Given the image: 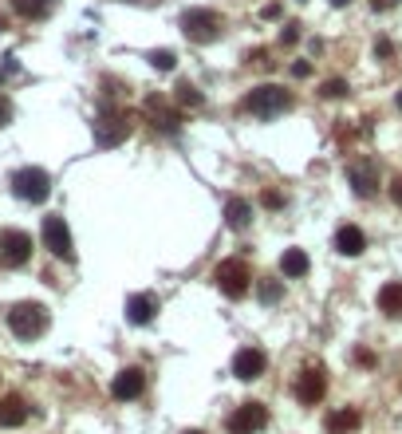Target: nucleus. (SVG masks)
<instances>
[{
  "label": "nucleus",
  "mask_w": 402,
  "mask_h": 434,
  "mask_svg": "<svg viewBox=\"0 0 402 434\" xmlns=\"http://www.w3.org/2000/svg\"><path fill=\"white\" fill-rule=\"evenodd\" d=\"M185 434H201V431H185Z\"/></svg>",
  "instance_id": "473e14b6"
},
{
  "label": "nucleus",
  "mask_w": 402,
  "mask_h": 434,
  "mask_svg": "<svg viewBox=\"0 0 402 434\" xmlns=\"http://www.w3.org/2000/svg\"><path fill=\"white\" fill-rule=\"evenodd\" d=\"M308 72H312V63H292V75H300V79H304Z\"/></svg>",
  "instance_id": "7c9ffc66"
},
{
  "label": "nucleus",
  "mask_w": 402,
  "mask_h": 434,
  "mask_svg": "<svg viewBox=\"0 0 402 434\" xmlns=\"http://www.w3.org/2000/svg\"><path fill=\"white\" fill-rule=\"evenodd\" d=\"M142 111H146V119L154 122V131H162V134H178V131H182V111L174 107L166 95H150Z\"/></svg>",
  "instance_id": "1a4fd4ad"
},
{
  "label": "nucleus",
  "mask_w": 402,
  "mask_h": 434,
  "mask_svg": "<svg viewBox=\"0 0 402 434\" xmlns=\"http://www.w3.org/2000/svg\"><path fill=\"white\" fill-rule=\"evenodd\" d=\"M260 202L268 205V209H276V205H280V193H272V190H265L260 193Z\"/></svg>",
  "instance_id": "c85d7f7f"
},
{
  "label": "nucleus",
  "mask_w": 402,
  "mask_h": 434,
  "mask_svg": "<svg viewBox=\"0 0 402 434\" xmlns=\"http://www.w3.org/2000/svg\"><path fill=\"white\" fill-rule=\"evenodd\" d=\"M131 4H142V0H131Z\"/></svg>",
  "instance_id": "72a5a7b5"
},
{
  "label": "nucleus",
  "mask_w": 402,
  "mask_h": 434,
  "mask_svg": "<svg viewBox=\"0 0 402 434\" xmlns=\"http://www.w3.org/2000/svg\"><path fill=\"white\" fill-rule=\"evenodd\" d=\"M158 312V296L154 292H134L131 300H126V320L131 324H150Z\"/></svg>",
  "instance_id": "4468645a"
},
{
  "label": "nucleus",
  "mask_w": 402,
  "mask_h": 434,
  "mask_svg": "<svg viewBox=\"0 0 402 434\" xmlns=\"http://www.w3.org/2000/svg\"><path fill=\"white\" fill-rule=\"evenodd\" d=\"M44 245H48L51 257H60V261H75L72 230H67V221H63L60 214H48V217H44Z\"/></svg>",
  "instance_id": "0eeeda50"
},
{
  "label": "nucleus",
  "mask_w": 402,
  "mask_h": 434,
  "mask_svg": "<svg viewBox=\"0 0 402 434\" xmlns=\"http://www.w3.org/2000/svg\"><path fill=\"white\" fill-rule=\"evenodd\" d=\"M225 221H229V230H249L253 225V205L244 202V198H229L225 202Z\"/></svg>",
  "instance_id": "a211bd4d"
},
{
  "label": "nucleus",
  "mask_w": 402,
  "mask_h": 434,
  "mask_svg": "<svg viewBox=\"0 0 402 434\" xmlns=\"http://www.w3.org/2000/svg\"><path fill=\"white\" fill-rule=\"evenodd\" d=\"M265 422H268L265 403H241L229 415V434H256V431H265Z\"/></svg>",
  "instance_id": "9d476101"
},
{
  "label": "nucleus",
  "mask_w": 402,
  "mask_h": 434,
  "mask_svg": "<svg viewBox=\"0 0 402 434\" xmlns=\"http://www.w3.org/2000/svg\"><path fill=\"white\" fill-rule=\"evenodd\" d=\"M8 122H12V99L0 95V127H8Z\"/></svg>",
  "instance_id": "a878e982"
},
{
  "label": "nucleus",
  "mask_w": 402,
  "mask_h": 434,
  "mask_svg": "<svg viewBox=\"0 0 402 434\" xmlns=\"http://www.w3.org/2000/svg\"><path fill=\"white\" fill-rule=\"evenodd\" d=\"M174 63H178V56H174V51H150V67H154V72H174Z\"/></svg>",
  "instance_id": "5701e85b"
},
{
  "label": "nucleus",
  "mask_w": 402,
  "mask_h": 434,
  "mask_svg": "<svg viewBox=\"0 0 402 434\" xmlns=\"http://www.w3.org/2000/svg\"><path fill=\"white\" fill-rule=\"evenodd\" d=\"M324 391H328V375H324V367H304L300 379H296V399H300L304 407H316L319 399H324Z\"/></svg>",
  "instance_id": "9b49d317"
},
{
  "label": "nucleus",
  "mask_w": 402,
  "mask_h": 434,
  "mask_svg": "<svg viewBox=\"0 0 402 434\" xmlns=\"http://www.w3.org/2000/svg\"><path fill=\"white\" fill-rule=\"evenodd\" d=\"M280 40H284V44H296V40H300V32H296V24H284Z\"/></svg>",
  "instance_id": "cd10ccee"
},
{
  "label": "nucleus",
  "mask_w": 402,
  "mask_h": 434,
  "mask_svg": "<svg viewBox=\"0 0 402 434\" xmlns=\"http://www.w3.org/2000/svg\"><path fill=\"white\" fill-rule=\"evenodd\" d=\"M280 273L284 277H304L308 273V253L304 249H284V257H280Z\"/></svg>",
  "instance_id": "412c9836"
},
{
  "label": "nucleus",
  "mask_w": 402,
  "mask_h": 434,
  "mask_svg": "<svg viewBox=\"0 0 402 434\" xmlns=\"http://www.w3.org/2000/svg\"><path fill=\"white\" fill-rule=\"evenodd\" d=\"M178 103L182 107H201V91L194 83H178Z\"/></svg>",
  "instance_id": "b1692460"
},
{
  "label": "nucleus",
  "mask_w": 402,
  "mask_h": 434,
  "mask_svg": "<svg viewBox=\"0 0 402 434\" xmlns=\"http://www.w3.org/2000/svg\"><path fill=\"white\" fill-rule=\"evenodd\" d=\"M28 422V403L20 395L0 399V426H24Z\"/></svg>",
  "instance_id": "f3484780"
},
{
  "label": "nucleus",
  "mask_w": 402,
  "mask_h": 434,
  "mask_svg": "<svg viewBox=\"0 0 402 434\" xmlns=\"http://www.w3.org/2000/svg\"><path fill=\"white\" fill-rule=\"evenodd\" d=\"M355 426H359V410L355 407H340V410H331L328 419H324V431L328 434H351Z\"/></svg>",
  "instance_id": "6ab92c4d"
},
{
  "label": "nucleus",
  "mask_w": 402,
  "mask_h": 434,
  "mask_svg": "<svg viewBox=\"0 0 402 434\" xmlns=\"http://www.w3.org/2000/svg\"><path fill=\"white\" fill-rule=\"evenodd\" d=\"M213 284H217L225 296L241 300L244 292H249V284H253V273H249V265H244L241 257H229V261H221V265L213 268Z\"/></svg>",
  "instance_id": "20e7f679"
},
{
  "label": "nucleus",
  "mask_w": 402,
  "mask_h": 434,
  "mask_svg": "<svg viewBox=\"0 0 402 434\" xmlns=\"http://www.w3.org/2000/svg\"><path fill=\"white\" fill-rule=\"evenodd\" d=\"M182 32L190 44H213L225 32V20H221L213 8H185L182 13Z\"/></svg>",
  "instance_id": "f03ea898"
},
{
  "label": "nucleus",
  "mask_w": 402,
  "mask_h": 434,
  "mask_svg": "<svg viewBox=\"0 0 402 434\" xmlns=\"http://www.w3.org/2000/svg\"><path fill=\"white\" fill-rule=\"evenodd\" d=\"M265 351L260 348H241L237 355H233V375L237 379H260L265 375Z\"/></svg>",
  "instance_id": "f8f14e48"
},
{
  "label": "nucleus",
  "mask_w": 402,
  "mask_h": 434,
  "mask_svg": "<svg viewBox=\"0 0 402 434\" xmlns=\"http://www.w3.org/2000/svg\"><path fill=\"white\" fill-rule=\"evenodd\" d=\"M12 193L20 198V202H48V193H51V178L44 174L40 166H24V170H16L12 174Z\"/></svg>",
  "instance_id": "423d86ee"
},
{
  "label": "nucleus",
  "mask_w": 402,
  "mask_h": 434,
  "mask_svg": "<svg viewBox=\"0 0 402 434\" xmlns=\"http://www.w3.org/2000/svg\"><path fill=\"white\" fill-rule=\"evenodd\" d=\"M335 249H340L343 257H359L367 249V237L359 225H340V233H335Z\"/></svg>",
  "instance_id": "dca6fc26"
},
{
  "label": "nucleus",
  "mask_w": 402,
  "mask_h": 434,
  "mask_svg": "<svg viewBox=\"0 0 402 434\" xmlns=\"http://www.w3.org/2000/svg\"><path fill=\"white\" fill-rule=\"evenodd\" d=\"M32 261V237L24 230H4L0 233V265L4 268H20Z\"/></svg>",
  "instance_id": "6e6552de"
},
{
  "label": "nucleus",
  "mask_w": 402,
  "mask_h": 434,
  "mask_svg": "<svg viewBox=\"0 0 402 434\" xmlns=\"http://www.w3.org/2000/svg\"><path fill=\"white\" fill-rule=\"evenodd\" d=\"M276 296H280V284L276 280H265L260 284V300H276Z\"/></svg>",
  "instance_id": "bb28decb"
},
{
  "label": "nucleus",
  "mask_w": 402,
  "mask_h": 434,
  "mask_svg": "<svg viewBox=\"0 0 402 434\" xmlns=\"http://www.w3.org/2000/svg\"><path fill=\"white\" fill-rule=\"evenodd\" d=\"M8 328H12V336L20 339H36L44 336V328H48V308L44 304H16L12 312H8Z\"/></svg>",
  "instance_id": "39448f33"
},
{
  "label": "nucleus",
  "mask_w": 402,
  "mask_h": 434,
  "mask_svg": "<svg viewBox=\"0 0 402 434\" xmlns=\"http://www.w3.org/2000/svg\"><path fill=\"white\" fill-rule=\"evenodd\" d=\"M142 387H146V375L138 371V367H126V371L115 375L110 395H115V399H138V395H142Z\"/></svg>",
  "instance_id": "ddd939ff"
},
{
  "label": "nucleus",
  "mask_w": 402,
  "mask_h": 434,
  "mask_svg": "<svg viewBox=\"0 0 402 434\" xmlns=\"http://www.w3.org/2000/svg\"><path fill=\"white\" fill-rule=\"evenodd\" d=\"M390 198H394V205H402V178L390 182Z\"/></svg>",
  "instance_id": "c756f323"
},
{
  "label": "nucleus",
  "mask_w": 402,
  "mask_h": 434,
  "mask_svg": "<svg viewBox=\"0 0 402 434\" xmlns=\"http://www.w3.org/2000/svg\"><path fill=\"white\" fill-rule=\"evenodd\" d=\"M292 107V95L276 83H265V87H253L249 95H244V111L256 115V119H276L284 111Z\"/></svg>",
  "instance_id": "f257e3e1"
},
{
  "label": "nucleus",
  "mask_w": 402,
  "mask_h": 434,
  "mask_svg": "<svg viewBox=\"0 0 402 434\" xmlns=\"http://www.w3.org/2000/svg\"><path fill=\"white\" fill-rule=\"evenodd\" d=\"M378 308L387 316H402V280H390L378 289Z\"/></svg>",
  "instance_id": "aec40b11"
},
{
  "label": "nucleus",
  "mask_w": 402,
  "mask_h": 434,
  "mask_svg": "<svg viewBox=\"0 0 402 434\" xmlns=\"http://www.w3.org/2000/svg\"><path fill=\"white\" fill-rule=\"evenodd\" d=\"M347 178H351V186H355L359 198H371L375 186H378V174H375L371 162H351V166H347Z\"/></svg>",
  "instance_id": "2eb2a0df"
},
{
  "label": "nucleus",
  "mask_w": 402,
  "mask_h": 434,
  "mask_svg": "<svg viewBox=\"0 0 402 434\" xmlns=\"http://www.w3.org/2000/svg\"><path fill=\"white\" fill-rule=\"evenodd\" d=\"M331 4H335V8H343V4H351V0H331Z\"/></svg>",
  "instance_id": "2f4dec72"
},
{
  "label": "nucleus",
  "mask_w": 402,
  "mask_h": 434,
  "mask_svg": "<svg viewBox=\"0 0 402 434\" xmlns=\"http://www.w3.org/2000/svg\"><path fill=\"white\" fill-rule=\"evenodd\" d=\"M319 95H324V99H343V95H347V83H343V79H328Z\"/></svg>",
  "instance_id": "393cba45"
},
{
  "label": "nucleus",
  "mask_w": 402,
  "mask_h": 434,
  "mask_svg": "<svg viewBox=\"0 0 402 434\" xmlns=\"http://www.w3.org/2000/svg\"><path fill=\"white\" fill-rule=\"evenodd\" d=\"M95 146H103V150H110V146L126 143V134H131V115L122 107H103L95 115Z\"/></svg>",
  "instance_id": "7ed1b4c3"
},
{
  "label": "nucleus",
  "mask_w": 402,
  "mask_h": 434,
  "mask_svg": "<svg viewBox=\"0 0 402 434\" xmlns=\"http://www.w3.org/2000/svg\"><path fill=\"white\" fill-rule=\"evenodd\" d=\"M12 8L24 20H44V16L51 13V0H12Z\"/></svg>",
  "instance_id": "4be33fe9"
}]
</instances>
